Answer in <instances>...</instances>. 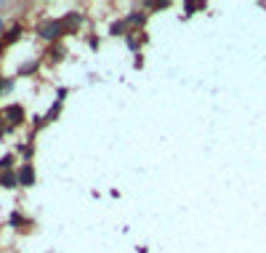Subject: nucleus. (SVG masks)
Segmentation results:
<instances>
[{"instance_id":"nucleus-2","label":"nucleus","mask_w":266,"mask_h":253,"mask_svg":"<svg viewBox=\"0 0 266 253\" xmlns=\"http://www.w3.org/2000/svg\"><path fill=\"white\" fill-rule=\"evenodd\" d=\"M32 179H35V176H32V171H30V168H21V173H19V184H24V187H30V184H32Z\"/></svg>"},{"instance_id":"nucleus-1","label":"nucleus","mask_w":266,"mask_h":253,"mask_svg":"<svg viewBox=\"0 0 266 253\" xmlns=\"http://www.w3.org/2000/svg\"><path fill=\"white\" fill-rule=\"evenodd\" d=\"M59 32H61V24H48L43 30V37H45V40H56V37H59Z\"/></svg>"},{"instance_id":"nucleus-3","label":"nucleus","mask_w":266,"mask_h":253,"mask_svg":"<svg viewBox=\"0 0 266 253\" xmlns=\"http://www.w3.org/2000/svg\"><path fill=\"white\" fill-rule=\"evenodd\" d=\"M0 181H3V187H16V184H19V179H16L14 173H5V176H0Z\"/></svg>"}]
</instances>
